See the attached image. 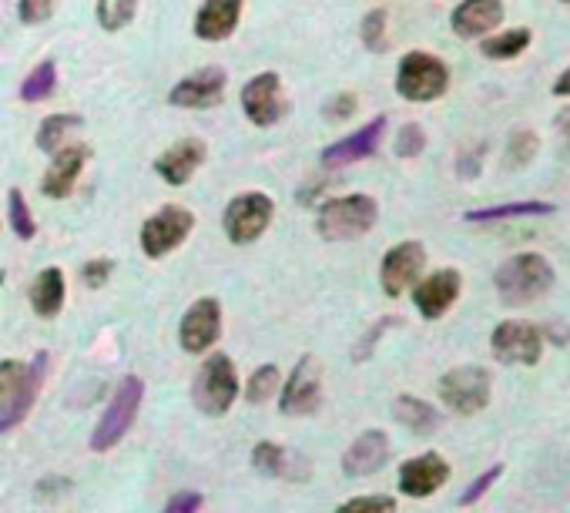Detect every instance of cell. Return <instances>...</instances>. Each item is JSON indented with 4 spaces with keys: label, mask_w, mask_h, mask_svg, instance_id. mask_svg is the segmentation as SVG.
<instances>
[{
    "label": "cell",
    "mask_w": 570,
    "mask_h": 513,
    "mask_svg": "<svg viewBox=\"0 0 570 513\" xmlns=\"http://www.w3.org/2000/svg\"><path fill=\"white\" fill-rule=\"evenodd\" d=\"M323 406V366L315 356H302L279 390V410L286 416H312Z\"/></svg>",
    "instance_id": "cell-9"
},
{
    "label": "cell",
    "mask_w": 570,
    "mask_h": 513,
    "mask_svg": "<svg viewBox=\"0 0 570 513\" xmlns=\"http://www.w3.org/2000/svg\"><path fill=\"white\" fill-rule=\"evenodd\" d=\"M279 382H282V376H279V366H272V363L259 366L256 372L248 376L245 400H248V403H269V400H272V397L279 393Z\"/></svg>",
    "instance_id": "cell-33"
},
{
    "label": "cell",
    "mask_w": 570,
    "mask_h": 513,
    "mask_svg": "<svg viewBox=\"0 0 570 513\" xmlns=\"http://www.w3.org/2000/svg\"><path fill=\"white\" fill-rule=\"evenodd\" d=\"M142 400H145V379L142 376H124L118 382V390L111 393V403L104 406L101 420H98V430L91 436V450L94 454H108L111 446H118L124 439V433L132 430L138 410H142Z\"/></svg>",
    "instance_id": "cell-5"
},
{
    "label": "cell",
    "mask_w": 570,
    "mask_h": 513,
    "mask_svg": "<svg viewBox=\"0 0 570 513\" xmlns=\"http://www.w3.org/2000/svg\"><path fill=\"white\" fill-rule=\"evenodd\" d=\"M81 124H85L81 114H51V118H44L41 127H37V148L54 155L57 148H65L68 135L78 132Z\"/></svg>",
    "instance_id": "cell-28"
},
{
    "label": "cell",
    "mask_w": 570,
    "mask_h": 513,
    "mask_svg": "<svg viewBox=\"0 0 570 513\" xmlns=\"http://www.w3.org/2000/svg\"><path fill=\"white\" fill-rule=\"evenodd\" d=\"M219 336H222V305H219V299H212V295L195 299L192 305L185 309L181 323H178L181 349L192 353V356H202L215 346Z\"/></svg>",
    "instance_id": "cell-12"
},
{
    "label": "cell",
    "mask_w": 570,
    "mask_h": 513,
    "mask_svg": "<svg viewBox=\"0 0 570 513\" xmlns=\"http://www.w3.org/2000/svg\"><path fill=\"white\" fill-rule=\"evenodd\" d=\"M439 397L454 413L473 416L490 403V372L480 366H460L439 379Z\"/></svg>",
    "instance_id": "cell-10"
},
{
    "label": "cell",
    "mask_w": 570,
    "mask_h": 513,
    "mask_svg": "<svg viewBox=\"0 0 570 513\" xmlns=\"http://www.w3.org/2000/svg\"><path fill=\"white\" fill-rule=\"evenodd\" d=\"M272 215H276V202L266 196V191H242L235 196L222 215V228L228 235V242L235 245H248L262 238V232L272 225Z\"/></svg>",
    "instance_id": "cell-7"
},
{
    "label": "cell",
    "mask_w": 570,
    "mask_h": 513,
    "mask_svg": "<svg viewBox=\"0 0 570 513\" xmlns=\"http://www.w3.org/2000/svg\"><path fill=\"white\" fill-rule=\"evenodd\" d=\"M192 228H195V212H188L185 205H161L142 225V252L148 259H165L168 252H175L192 235Z\"/></svg>",
    "instance_id": "cell-8"
},
{
    "label": "cell",
    "mask_w": 570,
    "mask_h": 513,
    "mask_svg": "<svg viewBox=\"0 0 570 513\" xmlns=\"http://www.w3.org/2000/svg\"><path fill=\"white\" fill-rule=\"evenodd\" d=\"M205 155H209V145L202 138H181V142H175L168 152H161L155 158V175L165 185L181 188V185H188V178H192L205 165Z\"/></svg>",
    "instance_id": "cell-19"
},
{
    "label": "cell",
    "mask_w": 570,
    "mask_h": 513,
    "mask_svg": "<svg viewBox=\"0 0 570 513\" xmlns=\"http://www.w3.org/2000/svg\"><path fill=\"white\" fill-rule=\"evenodd\" d=\"M503 21V0H460L450 14V27L463 41L490 37Z\"/></svg>",
    "instance_id": "cell-21"
},
{
    "label": "cell",
    "mask_w": 570,
    "mask_h": 513,
    "mask_svg": "<svg viewBox=\"0 0 570 513\" xmlns=\"http://www.w3.org/2000/svg\"><path fill=\"white\" fill-rule=\"evenodd\" d=\"M550 202H511V205H493V209H477L467 212L463 219L470 225H487V222H503V219H524V215H550Z\"/></svg>",
    "instance_id": "cell-29"
},
{
    "label": "cell",
    "mask_w": 570,
    "mask_h": 513,
    "mask_svg": "<svg viewBox=\"0 0 570 513\" xmlns=\"http://www.w3.org/2000/svg\"><path fill=\"white\" fill-rule=\"evenodd\" d=\"M252 467L266 477H282V480H309V470L312 464L302 457V454H292L279 443H256V450H252Z\"/></svg>",
    "instance_id": "cell-23"
},
{
    "label": "cell",
    "mask_w": 570,
    "mask_h": 513,
    "mask_svg": "<svg viewBox=\"0 0 570 513\" xmlns=\"http://www.w3.org/2000/svg\"><path fill=\"white\" fill-rule=\"evenodd\" d=\"M560 4H570V0H560Z\"/></svg>",
    "instance_id": "cell-47"
},
{
    "label": "cell",
    "mask_w": 570,
    "mask_h": 513,
    "mask_svg": "<svg viewBox=\"0 0 570 513\" xmlns=\"http://www.w3.org/2000/svg\"><path fill=\"white\" fill-rule=\"evenodd\" d=\"M202 510V493L192 490H181L165 503V513H199Z\"/></svg>",
    "instance_id": "cell-43"
},
{
    "label": "cell",
    "mask_w": 570,
    "mask_h": 513,
    "mask_svg": "<svg viewBox=\"0 0 570 513\" xmlns=\"http://www.w3.org/2000/svg\"><path fill=\"white\" fill-rule=\"evenodd\" d=\"M228 75L222 68H199L195 75L181 78L171 91H168V104L171 108H185V111H205L222 104Z\"/></svg>",
    "instance_id": "cell-15"
},
{
    "label": "cell",
    "mask_w": 570,
    "mask_h": 513,
    "mask_svg": "<svg viewBox=\"0 0 570 513\" xmlns=\"http://www.w3.org/2000/svg\"><path fill=\"white\" fill-rule=\"evenodd\" d=\"M390 326H396V319H379V323H376V326H372V330H369V333L362 336V343H359V346L353 349V359H356V363H362V359H369V353H372V346H376L379 339H383V333H387Z\"/></svg>",
    "instance_id": "cell-41"
},
{
    "label": "cell",
    "mask_w": 570,
    "mask_h": 513,
    "mask_svg": "<svg viewBox=\"0 0 570 513\" xmlns=\"http://www.w3.org/2000/svg\"><path fill=\"white\" fill-rule=\"evenodd\" d=\"M540 152V138L537 132H530V127H517V132L511 135V142H506V165L511 168H527Z\"/></svg>",
    "instance_id": "cell-34"
},
{
    "label": "cell",
    "mask_w": 570,
    "mask_h": 513,
    "mask_svg": "<svg viewBox=\"0 0 570 513\" xmlns=\"http://www.w3.org/2000/svg\"><path fill=\"white\" fill-rule=\"evenodd\" d=\"M500 473H503V467H490L487 473H480V477H477V480H473V483H470V487L463 490V497H460V506H470V503H477V500H480V497H483V493H487V490L493 487V480H496Z\"/></svg>",
    "instance_id": "cell-42"
},
{
    "label": "cell",
    "mask_w": 570,
    "mask_h": 513,
    "mask_svg": "<svg viewBox=\"0 0 570 513\" xmlns=\"http://www.w3.org/2000/svg\"><path fill=\"white\" fill-rule=\"evenodd\" d=\"M493 286H496V295L506 305L521 309V305H530V302H537L550 292L554 269H550V263L544 259V255L521 252V255H511L503 266H496Z\"/></svg>",
    "instance_id": "cell-2"
},
{
    "label": "cell",
    "mask_w": 570,
    "mask_h": 513,
    "mask_svg": "<svg viewBox=\"0 0 570 513\" xmlns=\"http://www.w3.org/2000/svg\"><path fill=\"white\" fill-rule=\"evenodd\" d=\"M47 353H37L34 363L4 359L0 363V433H8L27 420L34 410L44 376H47Z\"/></svg>",
    "instance_id": "cell-1"
},
{
    "label": "cell",
    "mask_w": 570,
    "mask_h": 513,
    "mask_svg": "<svg viewBox=\"0 0 570 513\" xmlns=\"http://www.w3.org/2000/svg\"><path fill=\"white\" fill-rule=\"evenodd\" d=\"M8 222H11V232L21 238V242H31L37 235V222L31 215V205L24 199L21 188H11L8 191Z\"/></svg>",
    "instance_id": "cell-32"
},
{
    "label": "cell",
    "mask_w": 570,
    "mask_h": 513,
    "mask_svg": "<svg viewBox=\"0 0 570 513\" xmlns=\"http://www.w3.org/2000/svg\"><path fill=\"white\" fill-rule=\"evenodd\" d=\"M530 41H534L530 27H511V31H500V34L483 37L480 51L490 60H514V57H521L530 47Z\"/></svg>",
    "instance_id": "cell-27"
},
{
    "label": "cell",
    "mask_w": 570,
    "mask_h": 513,
    "mask_svg": "<svg viewBox=\"0 0 570 513\" xmlns=\"http://www.w3.org/2000/svg\"><path fill=\"white\" fill-rule=\"evenodd\" d=\"M65 295H68V282L65 272L57 266H47L37 272V279L31 282V309L41 319H54L60 309H65Z\"/></svg>",
    "instance_id": "cell-25"
},
{
    "label": "cell",
    "mask_w": 570,
    "mask_h": 513,
    "mask_svg": "<svg viewBox=\"0 0 570 513\" xmlns=\"http://www.w3.org/2000/svg\"><path fill=\"white\" fill-rule=\"evenodd\" d=\"M138 4H142V0H98L94 11H98L101 31H124L135 21Z\"/></svg>",
    "instance_id": "cell-31"
},
{
    "label": "cell",
    "mask_w": 570,
    "mask_h": 513,
    "mask_svg": "<svg viewBox=\"0 0 570 513\" xmlns=\"http://www.w3.org/2000/svg\"><path fill=\"white\" fill-rule=\"evenodd\" d=\"M336 513H396V500L393 497H353L343 506H336Z\"/></svg>",
    "instance_id": "cell-37"
},
{
    "label": "cell",
    "mask_w": 570,
    "mask_h": 513,
    "mask_svg": "<svg viewBox=\"0 0 570 513\" xmlns=\"http://www.w3.org/2000/svg\"><path fill=\"white\" fill-rule=\"evenodd\" d=\"M393 416L406 426V430H413L416 436H429V433H436L439 430V413L426 403V400H416V397H400L396 403H393Z\"/></svg>",
    "instance_id": "cell-26"
},
{
    "label": "cell",
    "mask_w": 570,
    "mask_h": 513,
    "mask_svg": "<svg viewBox=\"0 0 570 513\" xmlns=\"http://www.w3.org/2000/svg\"><path fill=\"white\" fill-rule=\"evenodd\" d=\"M0 286H4V272H0Z\"/></svg>",
    "instance_id": "cell-46"
},
{
    "label": "cell",
    "mask_w": 570,
    "mask_h": 513,
    "mask_svg": "<svg viewBox=\"0 0 570 513\" xmlns=\"http://www.w3.org/2000/svg\"><path fill=\"white\" fill-rule=\"evenodd\" d=\"M490 349L506 366H537L544 353V336L534 323H521V319H506L490 336Z\"/></svg>",
    "instance_id": "cell-11"
},
{
    "label": "cell",
    "mask_w": 570,
    "mask_h": 513,
    "mask_svg": "<svg viewBox=\"0 0 570 513\" xmlns=\"http://www.w3.org/2000/svg\"><path fill=\"white\" fill-rule=\"evenodd\" d=\"M447 477H450V464L447 460H443L439 454H423V457H413V460L403 464V470H400V490L406 497L423 500V497L436 493L443 483H447Z\"/></svg>",
    "instance_id": "cell-22"
},
{
    "label": "cell",
    "mask_w": 570,
    "mask_h": 513,
    "mask_svg": "<svg viewBox=\"0 0 570 513\" xmlns=\"http://www.w3.org/2000/svg\"><path fill=\"white\" fill-rule=\"evenodd\" d=\"M390 436L383 430H366L353 439V446L343 454V473L346 477H372L390 464Z\"/></svg>",
    "instance_id": "cell-20"
},
{
    "label": "cell",
    "mask_w": 570,
    "mask_h": 513,
    "mask_svg": "<svg viewBox=\"0 0 570 513\" xmlns=\"http://www.w3.org/2000/svg\"><path fill=\"white\" fill-rule=\"evenodd\" d=\"M242 111L256 127H272L286 118V91L276 71H262L242 88Z\"/></svg>",
    "instance_id": "cell-13"
},
{
    "label": "cell",
    "mask_w": 570,
    "mask_h": 513,
    "mask_svg": "<svg viewBox=\"0 0 570 513\" xmlns=\"http://www.w3.org/2000/svg\"><path fill=\"white\" fill-rule=\"evenodd\" d=\"M88 158H91V148L88 145H65V148H57L51 155V165H47L44 181H41L44 196L47 199H68L71 191H75V185H78V178H81V171H85V165H88Z\"/></svg>",
    "instance_id": "cell-18"
},
{
    "label": "cell",
    "mask_w": 570,
    "mask_h": 513,
    "mask_svg": "<svg viewBox=\"0 0 570 513\" xmlns=\"http://www.w3.org/2000/svg\"><path fill=\"white\" fill-rule=\"evenodd\" d=\"M238 400V372L232 356L215 353L199 366V376L192 382V403L205 413V416H222L232 410V403Z\"/></svg>",
    "instance_id": "cell-6"
},
{
    "label": "cell",
    "mask_w": 570,
    "mask_h": 513,
    "mask_svg": "<svg viewBox=\"0 0 570 513\" xmlns=\"http://www.w3.org/2000/svg\"><path fill=\"white\" fill-rule=\"evenodd\" d=\"M379 222V205L372 196H343V199H326L320 202V212H315V232H320L326 242H353L372 232V225Z\"/></svg>",
    "instance_id": "cell-3"
},
{
    "label": "cell",
    "mask_w": 570,
    "mask_h": 513,
    "mask_svg": "<svg viewBox=\"0 0 570 513\" xmlns=\"http://www.w3.org/2000/svg\"><path fill=\"white\" fill-rule=\"evenodd\" d=\"M245 0H202L195 14V34L202 41H225L235 34Z\"/></svg>",
    "instance_id": "cell-24"
},
{
    "label": "cell",
    "mask_w": 570,
    "mask_h": 513,
    "mask_svg": "<svg viewBox=\"0 0 570 513\" xmlns=\"http://www.w3.org/2000/svg\"><path fill=\"white\" fill-rule=\"evenodd\" d=\"M450 91V68L447 60L429 54V51H410L400 57L396 68V94L413 104L439 101Z\"/></svg>",
    "instance_id": "cell-4"
},
{
    "label": "cell",
    "mask_w": 570,
    "mask_h": 513,
    "mask_svg": "<svg viewBox=\"0 0 570 513\" xmlns=\"http://www.w3.org/2000/svg\"><path fill=\"white\" fill-rule=\"evenodd\" d=\"M51 14H54V0H21L18 4V18L24 24H44L51 21Z\"/></svg>",
    "instance_id": "cell-38"
},
{
    "label": "cell",
    "mask_w": 570,
    "mask_h": 513,
    "mask_svg": "<svg viewBox=\"0 0 570 513\" xmlns=\"http://www.w3.org/2000/svg\"><path fill=\"white\" fill-rule=\"evenodd\" d=\"M460 289H463V279L457 269H436L433 276L413 286V302L423 319H443L460 299Z\"/></svg>",
    "instance_id": "cell-17"
},
{
    "label": "cell",
    "mask_w": 570,
    "mask_h": 513,
    "mask_svg": "<svg viewBox=\"0 0 570 513\" xmlns=\"http://www.w3.org/2000/svg\"><path fill=\"white\" fill-rule=\"evenodd\" d=\"M426 266V248L423 242H400L383 255V266H379V286L390 299H400L410 286L420 282V272Z\"/></svg>",
    "instance_id": "cell-14"
},
{
    "label": "cell",
    "mask_w": 570,
    "mask_h": 513,
    "mask_svg": "<svg viewBox=\"0 0 570 513\" xmlns=\"http://www.w3.org/2000/svg\"><path fill=\"white\" fill-rule=\"evenodd\" d=\"M356 108H359L356 94L343 91V94H333V98L323 104V114H326V118H333V121H346V118H353V114H356Z\"/></svg>",
    "instance_id": "cell-39"
},
{
    "label": "cell",
    "mask_w": 570,
    "mask_h": 513,
    "mask_svg": "<svg viewBox=\"0 0 570 513\" xmlns=\"http://www.w3.org/2000/svg\"><path fill=\"white\" fill-rule=\"evenodd\" d=\"M423 148H426V132L416 121H406L400 127V135H396V155L400 158H420Z\"/></svg>",
    "instance_id": "cell-36"
},
{
    "label": "cell",
    "mask_w": 570,
    "mask_h": 513,
    "mask_svg": "<svg viewBox=\"0 0 570 513\" xmlns=\"http://www.w3.org/2000/svg\"><path fill=\"white\" fill-rule=\"evenodd\" d=\"M359 37L369 51H387V11H369L362 18Z\"/></svg>",
    "instance_id": "cell-35"
},
{
    "label": "cell",
    "mask_w": 570,
    "mask_h": 513,
    "mask_svg": "<svg viewBox=\"0 0 570 513\" xmlns=\"http://www.w3.org/2000/svg\"><path fill=\"white\" fill-rule=\"evenodd\" d=\"M57 88V64L54 60H41L37 68L21 81V101L34 104V101H44L51 98Z\"/></svg>",
    "instance_id": "cell-30"
},
{
    "label": "cell",
    "mask_w": 570,
    "mask_h": 513,
    "mask_svg": "<svg viewBox=\"0 0 570 513\" xmlns=\"http://www.w3.org/2000/svg\"><path fill=\"white\" fill-rule=\"evenodd\" d=\"M554 94H557V98H570V68L554 81Z\"/></svg>",
    "instance_id": "cell-45"
},
{
    "label": "cell",
    "mask_w": 570,
    "mask_h": 513,
    "mask_svg": "<svg viewBox=\"0 0 570 513\" xmlns=\"http://www.w3.org/2000/svg\"><path fill=\"white\" fill-rule=\"evenodd\" d=\"M111 272H114V263H111V259H91V263L81 266V279H85V286H91V289H101V286L111 279Z\"/></svg>",
    "instance_id": "cell-40"
},
{
    "label": "cell",
    "mask_w": 570,
    "mask_h": 513,
    "mask_svg": "<svg viewBox=\"0 0 570 513\" xmlns=\"http://www.w3.org/2000/svg\"><path fill=\"white\" fill-rule=\"evenodd\" d=\"M557 127H560V135H563L567 148H570V108H563V111L557 114Z\"/></svg>",
    "instance_id": "cell-44"
},
{
    "label": "cell",
    "mask_w": 570,
    "mask_h": 513,
    "mask_svg": "<svg viewBox=\"0 0 570 513\" xmlns=\"http://www.w3.org/2000/svg\"><path fill=\"white\" fill-rule=\"evenodd\" d=\"M387 124L390 118L379 114L372 121H366L359 132L346 135L343 142L329 145L323 152V168H346V165H356V161H366L379 152V145H383V135H387Z\"/></svg>",
    "instance_id": "cell-16"
}]
</instances>
